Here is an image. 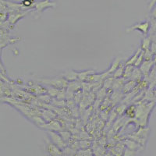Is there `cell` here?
I'll use <instances>...</instances> for the list:
<instances>
[{
  "mask_svg": "<svg viewBox=\"0 0 156 156\" xmlns=\"http://www.w3.org/2000/svg\"><path fill=\"white\" fill-rule=\"evenodd\" d=\"M149 136V129L147 128L141 127L138 131H136V133H133L132 135L129 136V138L131 140H134V141L137 142L138 144H140L142 147L145 146L146 142H147V138Z\"/></svg>",
  "mask_w": 156,
  "mask_h": 156,
  "instance_id": "6da1fadb",
  "label": "cell"
},
{
  "mask_svg": "<svg viewBox=\"0 0 156 156\" xmlns=\"http://www.w3.org/2000/svg\"><path fill=\"white\" fill-rule=\"evenodd\" d=\"M151 27V22L148 20H145V21L140 22V23H135L132 27H129L126 29V32H131L133 30H138V31L141 32L142 34L144 35H147L148 34L149 30Z\"/></svg>",
  "mask_w": 156,
  "mask_h": 156,
  "instance_id": "7a4b0ae2",
  "label": "cell"
},
{
  "mask_svg": "<svg viewBox=\"0 0 156 156\" xmlns=\"http://www.w3.org/2000/svg\"><path fill=\"white\" fill-rule=\"evenodd\" d=\"M48 136L50 141H51V143H53V144H55L56 146H58V147H59V148L62 149V150H64V149L67 147V144L64 141V140L62 139L61 135L59 134V133H58V132L48 131Z\"/></svg>",
  "mask_w": 156,
  "mask_h": 156,
  "instance_id": "3957f363",
  "label": "cell"
},
{
  "mask_svg": "<svg viewBox=\"0 0 156 156\" xmlns=\"http://www.w3.org/2000/svg\"><path fill=\"white\" fill-rule=\"evenodd\" d=\"M55 6H56V3L51 0H39L35 2L34 9L37 13H41L43 11L50 9V8H55Z\"/></svg>",
  "mask_w": 156,
  "mask_h": 156,
  "instance_id": "277c9868",
  "label": "cell"
},
{
  "mask_svg": "<svg viewBox=\"0 0 156 156\" xmlns=\"http://www.w3.org/2000/svg\"><path fill=\"white\" fill-rule=\"evenodd\" d=\"M45 152L48 156H63V150L48 140L45 142Z\"/></svg>",
  "mask_w": 156,
  "mask_h": 156,
  "instance_id": "5b68a950",
  "label": "cell"
},
{
  "mask_svg": "<svg viewBox=\"0 0 156 156\" xmlns=\"http://www.w3.org/2000/svg\"><path fill=\"white\" fill-rule=\"evenodd\" d=\"M30 11H23V12H9V16H8L7 21L10 24L15 25L19 20L23 19V17L28 14Z\"/></svg>",
  "mask_w": 156,
  "mask_h": 156,
  "instance_id": "8992f818",
  "label": "cell"
},
{
  "mask_svg": "<svg viewBox=\"0 0 156 156\" xmlns=\"http://www.w3.org/2000/svg\"><path fill=\"white\" fill-rule=\"evenodd\" d=\"M126 149V146L123 144V142H122V143H119V144L114 145L112 148L111 149V153L114 156H123Z\"/></svg>",
  "mask_w": 156,
  "mask_h": 156,
  "instance_id": "52a82bcc",
  "label": "cell"
},
{
  "mask_svg": "<svg viewBox=\"0 0 156 156\" xmlns=\"http://www.w3.org/2000/svg\"><path fill=\"white\" fill-rule=\"evenodd\" d=\"M123 144H125L126 148L133 150V151H138L140 149L144 148V147H142L140 144H138L137 142L134 141V140H131V139H127V140H124Z\"/></svg>",
  "mask_w": 156,
  "mask_h": 156,
  "instance_id": "ba28073f",
  "label": "cell"
},
{
  "mask_svg": "<svg viewBox=\"0 0 156 156\" xmlns=\"http://www.w3.org/2000/svg\"><path fill=\"white\" fill-rule=\"evenodd\" d=\"M44 129H49V131H55V132H60L62 129V126L59 124L58 122H55V121H51V122L45 123L44 126H42Z\"/></svg>",
  "mask_w": 156,
  "mask_h": 156,
  "instance_id": "9c48e42d",
  "label": "cell"
},
{
  "mask_svg": "<svg viewBox=\"0 0 156 156\" xmlns=\"http://www.w3.org/2000/svg\"><path fill=\"white\" fill-rule=\"evenodd\" d=\"M151 44H152V41L150 37H145L142 39L141 44H140V47L142 51H146V50H149L151 48Z\"/></svg>",
  "mask_w": 156,
  "mask_h": 156,
  "instance_id": "30bf717a",
  "label": "cell"
},
{
  "mask_svg": "<svg viewBox=\"0 0 156 156\" xmlns=\"http://www.w3.org/2000/svg\"><path fill=\"white\" fill-rule=\"evenodd\" d=\"M75 156H94V154L91 149L84 148L76 151Z\"/></svg>",
  "mask_w": 156,
  "mask_h": 156,
  "instance_id": "8fae6325",
  "label": "cell"
},
{
  "mask_svg": "<svg viewBox=\"0 0 156 156\" xmlns=\"http://www.w3.org/2000/svg\"><path fill=\"white\" fill-rule=\"evenodd\" d=\"M136 106L134 105H132L130 106H129L128 108H126V111H125V115L126 116L129 117V118H133L136 115Z\"/></svg>",
  "mask_w": 156,
  "mask_h": 156,
  "instance_id": "7c38bea8",
  "label": "cell"
},
{
  "mask_svg": "<svg viewBox=\"0 0 156 156\" xmlns=\"http://www.w3.org/2000/svg\"><path fill=\"white\" fill-rule=\"evenodd\" d=\"M142 51H142L141 48H139L138 50H137V51L135 52L134 55H133V56L131 57V58H129V60H128L127 62H126V65H133V64L135 63V62L136 61V59L138 58L139 55H140V53H141Z\"/></svg>",
  "mask_w": 156,
  "mask_h": 156,
  "instance_id": "4fadbf2b",
  "label": "cell"
},
{
  "mask_svg": "<svg viewBox=\"0 0 156 156\" xmlns=\"http://www.w3.org/2000/svg\"><path fill=\"white\" fill-rule=\"evenodd\" d=\"M152 62H150V61H144V62H143V64L141 65L142 66H140V71L142 72V73L145 74V73H148L151 66H150V65H152Z\"/></svg>",
  "mask_w": 156,
  "mask_h": 156,
  "instance_id": "5bb4252c",
  "label": "cell"
},
{
  "mask_svg": "<svg viewBox=\"0 0 156 156\" xmlns=\"http://www.w3.org/2000/svg\"><path fill=\"white\" fill-rule=\"evenodd\" d=\"M125 66H122V65H120L119 67L116 69V70L113 73V77L114 78H120L121 76H123L124 74V70H125Z\"/></svg>",
  "mask_w": 156,
  "mask_h": 156,
  "instance_id": "9a60e30c",
  "label": "cell"
},
{
  "mask_svg": "<svg viewBox=\"0 0 156 156\" xmlns=\"http://www.w3.org/2000/svg\"><path fill=\"white\" fill-rule=\"evenodd\" d=\"M64 77L69 81H73V80H76V78H78V73H75L73 71H69V72H67V73L64 76Z\"/></svg>",
  "mask_w": 156,
  "mask_h": 156,
  "instance_id": "2e32d148",
  "label": "cell"
},
{
  "mask_svg": "<svg viewBox=\"0 0 156 156\" xmlns=\"http://www.w3.org/2000/svg\"><path fill=\"white\" fill-rule=\"evenodd\" d=\"M120 61H121L120 58H115V60L112 62V66H111L109 70H108V73H112V72L114 73V72H115V71L119 67V62H120Z\"/></svg>",
  "mask_w": 156,
  "mask_h": 156,
  "instance_id": "e0dca14e",
  "label": "cell"
},
{
  "mask_svg": "<svg viewBox=\"0 0 156 156\" xmlns=\"http://www.w3.org/2000/svg\"><path fill=\"white\" fill-rule=\"evenodd\" d=\"M135 85H136V81H134V80H130V81H129L128 83H124L123 91H124L125 93L129 92V91H130V90L135 87Z\"/></svg>",
  "mask_w": 156,
  "mask_h": 156,
  "instance_id": "ac0fdd59",
  "label": "cell"
},
{
  "mask_svg": "<svg viewBox=\"0 0 156 156\" xmlns=\"http://www.w3.org/2000/svg\"><path fill=\"white\" fill-rule=\"evenodd\" d=\"M58 133H59V134L61 135V136L62 137L64 141L66 142V144H67V142L69 141V140H70V133H69L68 131H60V132H58Z\"/></svg>",
  "mask_w": 156,
  "mask_h": 156,
  "instance_id": "d6986e66",
  "label": "cell"
},
{
  "mask_svg": "<svg viewBox=\"0 0 156 156\" xmlns=\"http://www.w3.org/2000/svg\"><path fill=\"white\" fill-rule=\"evenodd\" d=\"M137 153H138L137 151H133V150L126 148L123 156H136L137 155Z\"/></svg>",
  "mask_w": 156,
  "mask_h": 156,
  "instance_id": "ffe728a7",
  "label": "cell"
},
{
  "mask_svg": "<svg viewBox=\"0 0 156 156\" xmlns=\"http://www.w3.org/2000/svg\"><path fill=\"white\" fill-rule=\"evenodd\" d=\"M151 16L152 20H156V5H154L151 10Z\"/></svg>",
  "mask_w": 156,
  "mask_h": 156,
  "instance_id": "44dd1931",
  "label": "cell"
},
{
  "mask_svg": "<svg viewBox=\"0 0 156 156\" xmlns=\"http://www.w3.org/2000/svg\"><path fill=\"white\" fill-rule=\"evenodd\" d=\"M155 5H156V0H151V2H150V3H149V5H148L149 10H151L152 8L154 7Z\"/></svg>",
  "mask_w": 156,
  "mask_h": 156,
  "instance_id": "7402d4cb",
  "label": "cell"
},
{
  "mask_svg": "<svg viewBox=\"0 0 156 156\" xmlns=\"http://www.w3.org/2000/svg\"><path fill=\"white\" fill-rule=\"evenodd\" d=\"M63 156H75V155H65V154H63Z\"/></svg>",
  "mask_w": 156,
  "mask_h": 156,
  "instance_id": "603a6c76",
  "label": "cell"
}]
</instances>
